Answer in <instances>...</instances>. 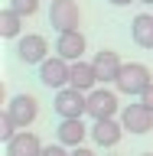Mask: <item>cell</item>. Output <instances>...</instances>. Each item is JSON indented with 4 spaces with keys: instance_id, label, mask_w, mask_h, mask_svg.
I'll return each mask as SVG.
<instances>
[{
    "instance_id": "1",
    "label": "cell",
    "mask_w": 153,
    "mask_h": 156,
    "mask_svg": "<svg viewBox=\"0 0 153 156\" xmlns=\"http://www.w3.org/2000/svg\"><path fill=\"white\" fill-rule=\"evenodd\" d=\"M153 85V75H150V68L140 65V62H124L121 65V75H117L114 88L121 91V94H144L147 88Z\"/></svg>"
},
{
    "instance_id": "2",
    "label": "cell",
    "mask_w": 153,
    "mask_h": 156,
    "mask_svg": "<svg viewBox=\"0 0 153 156\" xmlns=\"http://www.w3.org/2000/svg\"><path fill=\"white\" fill-rule=\"evenodd\" d=\"M39 81L52 91H62V88L72 85V62H65L62 55H49L42 65H39Z\"/></svg>"
},
{
    "instance_id": "3",
    "label": "cell",
    "mask_w": 153,
    "mask_h": 156,
    "mask_svg": "<svg viewBox=\"0 0 153 156\" xmlns=\"http://www.w3.org/2000/svg\"><path fill=\"white\" fill-rule=\"evenodd\" d=\"M52 107H56L59 120H68V117H85V114H88V94L68 85V88H62V91H56Z\"/></svg>"
},
{
    "instance_id": "4",
    "label": "cell",
    "mask_w": 153,
    "mask_h": 156,
    "mask_svg": "<svg viewBox=\"0 0 153 156\" xmlns=\"http://www.w3.org/2000/svg\"><path fill=\"white\" fill-rule=\"evenodd\" d=\"M49 26L56 33H68V29L82 26V10L75 0H52L49 3Z\"/></svg>"
},
{
    "instance_id": "5",
    "label": "cell",
    "mask_w": 153,
    "mask_h": 156,
    "mask_svg": "<svg viewBox=\"0 0 153 156\" xmlns=\"http://www.w3.org/2000/svg\"><path fill=\"white\" fill-rule=\"evenodd\" d=\"M121 124H124L127 133H150L153 130V111L144 104V101H137V104H124L121 111Z\"/></svg>"
},
{
    "instance_id": "6",
    "label": "cell",
    "mask_w": 153,
    "mask_h": 156,
    "mask_svg": "<svg viewBox=\"0 0 153 156\" xmlns=\"http://www.w3.org/2000/svg\"><path fill=\"white\" fill-rule=\"evenodd\" d=\"M16 55H20L23 65H42V62L49 58V42H46V36H39V33H33V36H20Z\"/></svg>"
},
{
    "instance_id": "7",
    "label": "cell",
    "mask_w": 153,
    "mask_h": 156,
    "mask_svg": "<svg viewBox=\"0 0 153 156\" xmlns=\"http://www.w3.org/2000/svg\"><path fill=\"white\" fill-rule=\"evenodd\" d=\"M10 117H13V124L16 127H29L36 124V114H39V101L33 94H13L10 98V104L3 107Z\"/></svg>"
},
{
    "instance_id": "8",
    "label": "cell",
    "mask_w": 153,
    "mask_h": 156,
    "mask_svg": "<svg viewBox=\"0 0 153 156\" xmlns=\"http://www.w3.org/2000/svg\"><path fill=\"white\" fill-rule=\"evenodd\" d=\"M117 94L114 91H107V88H95L91 94H88V117H95V120H107V117L117 114Z\"/></svg>"
},
{
    "instance_id": "9",
    "label": "cell",
    "mask_w": 153,
    "mask_h": 156,
    "mask_svg": "<svg viewBox=\"0 0 153 156\" xmlns=\"http://www.w3.org/2000/svg\"><path fill=\"white\" fill-rule=\"evenodd\" d=\"M121 136H124V124L114 120V117L95 120V127H91V140H95L98 146H104V150H114V146L121 143Z\"/></svg>"
},
{
    "instance_id": "10",
    "label": "cell",
    "mask_w": 153,
    "mask_h": 156,
    "mask_svg": "<svg viewBox=\"0 0 153 156\" xmlns=\"http://www.w3.org/2000/svg\"><path fill=\"white\" fill-rule=\"evenodd\" d=\"M91 65H95V75L101 85H111V81H117V75H121V55L117 52H111V49H104V52H98L95 58H91Z\"/></svg>"
},
{
    "instance_id": "11",
    "label": "cell",
    "mask_w": 153,
    "mask_h": 156,
    "mask_svg": "<svg viewBox=\"0 0 153 156\" xmlns=\"http://www.w3.org/2000/svg\"><path fill=\"white\" fill-rule=\"evenodd\" d=\"M85 36L78 33V29H68V33H59V39H56V52L65 62H78V58L85 55Z\"/></svg>"
},
{
    "instance_id": "12",
    "label": "cell",
    "mask_w": 153,
    "mask_h": 156,
    "mask_svg": "<svg viewBox=\"0 0 153 156\" xmlns=\"http://www.w3.org/2000/svg\"><path fill=\"white\" fill-rule=\"evenodd\" d=\"M7 156H42V143H39L36 133L20 130V133L7 143Z\"/></svg>"
},
{
    "instance_id": "13",
    "label": "cell",
    "mask_w": 153,
    "mask_h": 156,
    "mask_svg": "<svg viewBox=\"0 0 153 156\" xmlns=\"http://www.w3.org/2000/svg\"><path fill=\"white\" fill-rule=\"evenodd\" d=\"M85 133H88V127L82 124V117H68V120H59V143L62 146H82L85 143Z\"/></svg>"
},
{
    "instance_id": "14",
    "label": "cell",
    "mask_w": 153,
    "mask_h": 156,
    "mask_svg": "<svg viewBox=\"0 0 153 156\" xmlns=\"http://www.w3.org/2000/svg\"><path fill=\"white\" fill-rule=\"evenodd\" d=\"M95 85H101V81H98V75H95V65H91V62H85V58L72 62V88H78V91L91 94V91H95Z\"/></svg>"
},
{
    "instance_id": "15",
    "label": "cell",
    "mask_w": 153,
    "mask_h": 156,
    "mask_svg": "<svg viewBox=\"0 0 153 156\" xmlns=\"http://www.w3.org/2000/svg\"><path fill=\"white\" fill-rule=\"evenodd\" d=\"M130 39L140 49H153V13H137L130 20Z\"/></svg>"
},
{
    "instance_id": "16",
    "label": "cell",
    "mask_w": 153,
    "mask_h": 156,
    "mask_svg": "<svg viewBox=\"0 0 153 156\" xmlns=\"http://www.w3.org/2000/svg\"><path fill=\"white\" fill-rule=\"evenodd\" d=\"M20 29H23V16L7 7L0 13V36L3 39H20Z\"/></svg>"
},
{
    "instance_id": "17",
    "label": "cell",
    "mask_w": 153,
    "mask_h": 156,
    "mask_svg": "<svg viewBox=\"0 0 153 156\" xmlns=\"http://www.w3.org/2000/svg\"><path fill=\"white\" fill-rule=\"evenodd\" d=\"M10 10H13V13H20L23 20H26V16H36L39 0H10Z\"/></svg>"
},
{
    "instance_id": "18",
    "label": "cell",
    "mask_w": 153,
    "mask_h": 156,
    "mask_svg": "<svg viewBox=\"0 0 153 156\" xmlns=\"http://www.w3.org/2000/svg\"><path fill=\"white\" fill-rule=\"evenodd\" d=\"M16 133H20V130H16V124H13V117L3 111V114H0V140H3V143H10Z\"/></svg>"
},
{
    "instance_id": "19",
    "label": "cell",
    "mask_w": 153,
    "mask_h": 156,
    "mask_svg": "<svg viewBox=\"0 0 153 156\" xmlns=\"http://www.w3.org/2000/svg\"><path fill=\"white\" fill-rule=\"evenodd\" d=\"M42 156H72V153H65L62 143H52V146H42Z\"/></svg>"
},
{
    "instance_id": "20",
    "label": "cell",
    "mask_w": 153,
    "mask_h": 156,
    "mask_svg": "<svg viewBox=\"0 0 153 156\" xmlns=\"http://www.w3.org/2000/svg\"><path fill=\"white\" fill-rule=\"evenodd\" d=\"M140 101H144V104H147V107H150V111H153V85L147 88L144 94H140Z\"/></svg>"
},
{
    "instance_id": "21",
    "label": "cell",
    "mask_w": 153,
    "mask_h": 156,
    "mask_svg": "<svg viewBox=\"0 0 153 156\" xmlns=\"http://www.w3.org/2000/svg\"><path fill=\"white\" fill-rule=\"evenodd\" d=\"M72 156H95V153H91V150H85V146H75V150H72Z\"/></svg>"
},
{
    "instance_id": "22",
    "label": "cell",
    "mask_w": 153,
    "mask_h": 156,
    "mask_svg": "<svg viewBox=\"0 0 153 156\" xmlns=\"http://www.w3.org/2000/svg\"><path fill=\"white\" fill-rule=\"evenodd\" d=\"M107 3H114V7H127V3H134V0H107Z\"/></svg>"
},
{
    "instance_id": "23",
    "label": "cell",
    "mask_w": 153,
    "mask_h": 156,
    "mask_svg": "<svg viewBox=\"0 0 153 156\" xmlns=\"http://www.w3.org/2000/svg\"><path fill=\"white\" fill-rule=\"evenodd\" d=\"M140 3H153V0H140Z\"/></svg>"
},
{
    "instance_id": "24",
    "label": "cell",
    "mask_w": 153,
    "mask_h": 156,
    "mask_svg": "<svg viewBox=\"0 0 153 156\" xmlns=\"http://www.w3.org/2000/svg\"><path fill=\"white\" fill-rule=\"evenodd\" d=\"M140 156H153V153H140Z\"/></svg>"
}]
</instances>
